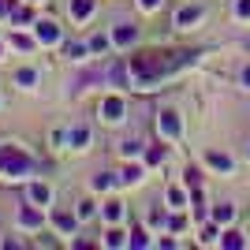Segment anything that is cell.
<instances>
[{"instance_id":"cell-6","label":"cell","mask_w":250,"mask_h":250,"mask_svg":"<svg viewBox=\"0 0 250 250\" xmlns=\"http://www.w3.org/2000/svg\"><path fill=\"white\" fill-rule=\"evenodd\" d=\"M38 34H42V42H52V38H56V26H52V22H42Z\"/></svg>"},{"instance_id":"cell-11","label":"cell","mask_w":250,"mask_h":250,"mask_svg":"<svg viewBox=\"0 0 250 250\" xmlns=\"http://www.w3.org/2000/svg\"><path fill=\"white\" fill-rule=\"evenodd\" d=\"M239 15H250V0H243V4H239Z\"/></svg>"},{"instance_id":"cell-13","label":"cell","mask_w":250,"mask_h":250,"mask_svg":"<svg viewBox=\"0 0 250 250\" xmlns=\"http://www.w3.org/2000/svg\"><path fill=\"white\" fill-rule=\"evenodd\" d=\"M142 4H146V8H153V4H157V0H142Z\"/></svg>"},{"instance_id":"cell-3","label":"cell","mask_w":250,"mask_h":250,"mask_svg":"<svg viewBox=\"0 0 250 250\" xmlns=\"http://www.w3.org/2000/svg\"><path fill=\"white\" fill-rule=\"evenodd\" d=\"M104 112H108V120H120V112H124V104H120V101L112 97V101H104Z\"/></svg>"},{"instance_id":"cell-7","label":"cell","mask_w":250,"mask_h":250,"mask_svg":"<svg viewBox=\"0 0 250 250\" xmlns=\"http://www.w3.org/2000/svg\"><path fill=\"white\" fill-rule=\"evenodd\" d=\"M90 8H94L90 0H75V15H90Z\"/></svg>"},{"instance_id":"cell-8","label":"cell","mask_w":250,"mask_h":250,"mask_svg":"<svg viewBox=\"0 0 250 250\" xmlns=\"http://www.w3.org/2000/svg\"><path fill=\"white\" fill-rule=\"evenodd\" d=\"M209 161H213V165H217V168H228V165H231L228 157H220V153H213V157H209Z\"/></svg>"},{"instance_id":"cell-1","label":"cell","mask_w":250,"mask_h":250,"mask_svg":"<svg viewBox=\"0 0 250 250\" xmlns=\"http://www.w3.org/2000/svg\"><path fill=\"white\" fill-rule=\"evenodd\" d=\"M187 60H190V52H142V56L131 60V75H135L138 83H153L161 75L183 67Z\"/></svg>"},{"instance_id":"cell-10","label":"cell","mask_w":250,"mask_h":250,"mask_svg":"<svg viewBox=\"0 0 250 250\" xmlns=\"http://www.w3.org/2000/svg\"><path fill=\"white\" fill-rule=\"evenodd\" d=\"M30 194H34V202H45V198H49V190H45V187H34Z\"/></svg>"},{"instance_id":"cell-2","label":"cell","mask_w":250,"mask_h":250,"mask_svg":"<svg viewBox=\"0 0 250 250\" xmlns=\"http://www.w3.org/2000/svg\"><path fill=\"white\" fill-rule=\"evenodd\" d=\"M0 168H4V172H26L30 161L22 153H15V149H0Z\"/></svg>"},{"instance_id":"cell-12","label":"cell","mask_w":250,"mask_h":250,"mask_svg":"<svg viewBox=\"0 0 250 250\" xmlns=\"http://www.w3.org/2000/svg\"><path fill=\"white\" fill-rule=\"evenodd\" d=\"M243 83H247V86H250V67H247V71H243Z\"/></svg>"},{"instance_id":"cell-9","label":"cell","mask_w":250,"mask_h":250,"mask_svg":"<svg viewBox=\"0 0 250 250\" xmlns=\"http://www.w3.org/2000/svg\"><path fill=\"white\" fill-rule=\"evenodd\" d=\"M239 243H243V239L235 235V231H228V235H224V247H239Z\"/></svg>"},{"instance_id":"cell-4","label":"cell","mask_w":250,"mask_h":250,"mask_svg":"<svg viewBox=\"0 0 250 250\" xmlns=\"http://www.w3.org/2000/svg\"><path fill=\"white\" fill-rule=\"evenodd\" d=\"M161 127H165L168 135H176V131H179V124H176V116H172V112H165V116H161Z\"/></svg>"},{"instance_id":"cell-5","label":"cell","mask_w":250,"mask_h":250,"mask_svg":"<svg viewBox=\"0 0 250 250\" xmlns=\"http://www.w3.org/2000/svg\"><path fill=\"white\" fill-rule=\"evenodd\" d=\"M198 19V8H183L179 11V26H187V22H194Z\"/></svg>"}]
</instances>
